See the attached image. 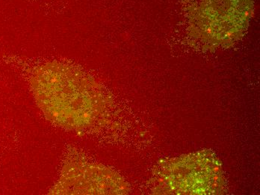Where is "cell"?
Instances as JSON below:
<instances>
[{
    "mask_svg": "<svg viewBox=\"0 0 260 195\" xmlns=\"http://www.w3.org/2000/svg\"><path fill=\"white\" fill-rule=\"evenodd\" d=\"M31 86L39 107L57 126L83 129L104 120L107 101L101 85L76 66L43 65L34 71Z\"/></svg>",
    "mask_w": 260,
    "mask_h": 195,
    "instance_id": "obj_1",
    "label": "cell"
},
{
    "mask_svg": "<svg viewBox=\"0 0 260 195\" xmlns=\"http://www.w3.org/2000/svg\"><path fill=\"white\" fill-rule=\"evenodd\" d=\"M128 186L111 170L89 163H74L64 168L52 194H123Z\"/></svg>",
    "mask_w": 260,
    "mask_h": 195,
    "instance_id": "obj_4",
    "label": "cell"
},
{
    "mask_svg": "<svg viewBox=\"0 0 260 195\" xmlns=\"http://www.w3.org/2000/svg\"><path fill=\"white\" fill-rule=\"evenodd\" d=\"M153 181L156 194H220L225 187L221 164L209 150L158 163Z\"/></svg>",
    "mask_w": 260,
    "mask_h": 195,
    "instance_id": "obj_3",
    "label": "cell"
},
{
    "mask_svg": "<svg viewBox=\"0 0 260 195\" xmlns=\"http://www.w3.org/2000/svg\"><path fill=\"white\" fill-rule=\"evenodd\" d=\"M255 0H185L188 42L201 51L229 48L246 33Z\"/></svg>",
    "mask_w": 260,
    "mask_h": 195,
    "instance_id": "obj_2",
    "label": "cell"
}]
</instances>
